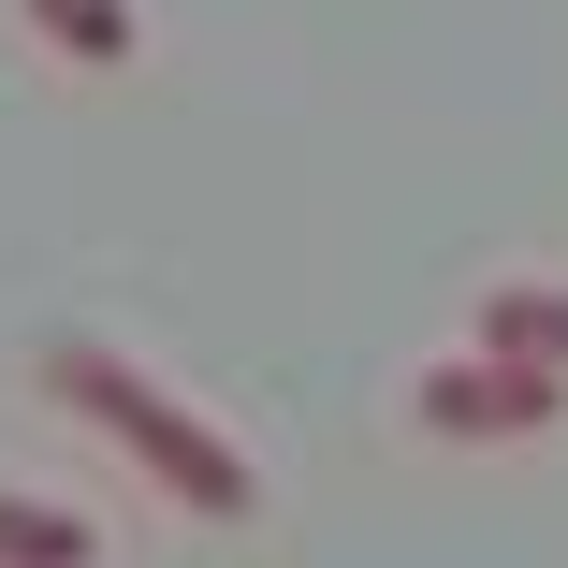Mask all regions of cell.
I'll return each instance as SVG.
<instances>
[{"label":"cell","instance_id":"cell-1","mask_svg":"<svg viewBox=\"0 0 568 568\" xmlns=\"http://www.w3.org/2000/svg\"><path fill=\"white\" fill-rule=\"evenodd\" d=\"M44 394H59L73 423H102V437H118V452H132V467H146L175 510H204V525H234V510L263 496V481H248V452L219 437L190 394H161L132 351H102V335H44Z\"/></svg>","mask_w":568,"mask_h":568},{"label":"cell","instance_id":"cell-2","mask_svg":"<svg viewBox=\"0 0 568 568\" xmlns=\"http://www.w3.org/2000/svg\"><path fill=\"white\" fill-rule=\"evenodd\" d=\"M554 394L568 379H539V365H437L423 379V423H452V437H525V423H554Z\"/></svg>","mask_w":568,"mask_h":568},{"label":"cell","instance_id":"cell-3","mask_svg":"<svg viewBox=\"0 0 568 568\" xmlns=\"http://www.w3.org/2000/svg\"><path fill=\"white\" fill-rule=\"evenodd\" d=\"M481 365L568 379V277H496V292H481Z\"/></svg>","mask_w":568,"mask_h":568},{"label":"cell","instance_id":"cell-4","mask_svg":"<svg viewBox=\"0 0 568 568\" xmlns=\"http://www.w3.org/2000/svg\"><path fill=\"white\" fill-rule=\"evenodd\" d=\"M88 554H102V525L73 496H16L0 481V568H88Z\"/></svg>","mask_w":568,"mask_h":568},{"label":"cell","instance_id":"cell-5","mask_svg":"<svg viewBox=\"0 0 568 568\" xmlns=\"http://www.w3.org/2000/svg\"><path fill=\"white\" fill-rule=\"evenodd\" d=\"M30 30H44L59 59H88V73H118V59H132V0H30Z\"/></svg>","mask_w":568,"mask_h":568}]
</instances>
